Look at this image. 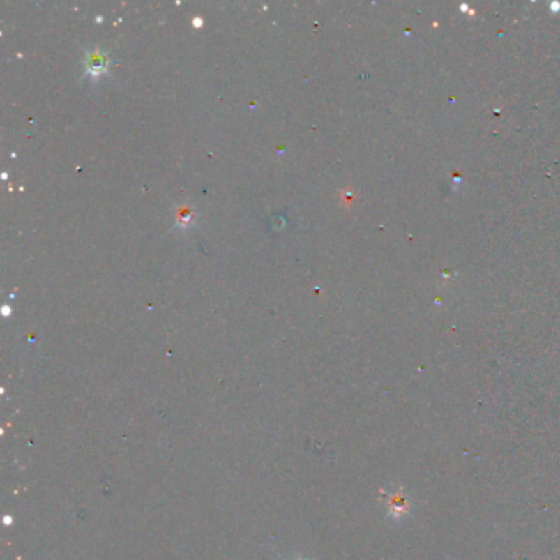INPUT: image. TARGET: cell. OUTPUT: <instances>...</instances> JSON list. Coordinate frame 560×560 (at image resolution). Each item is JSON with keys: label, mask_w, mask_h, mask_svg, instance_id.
Returning a JSON list of instances; mask_svg holds the SVG:
<instances>
[{"label": "cell", "mask_w": 560, "mask_h": 560, "mask_svg": "<svg viewBox=\"0 0 560 560\" xmlns=\"http://www.w3.org/2000/svg\"><path fill=\"white\" fill-rule=\"evenodd\" d=\"M383 498H385L386 508H388V515H390L393 520H401L406 515H409L411 509V501L409 498L406 497L404 490L401 487L396 488V492H381Z\"/></svg>", "instance_id": "cell-1"}, {"label": "cell", "mask_w": 560, "mask_h": 560, "mask_svg": "<svg viewBox=\"0 0 560 560\" xmlns=\"http://www.w3.org/2000/svg\"><path fill=\"white\" fill-rule=\"evenodd\" d=\"M86 68H87V73L92 74V77H97L99 74L105 71V68H107V59H105L104 54L94 51V53L87 54Z\"/></svg>", "instance_id": "cell-2"}]
</instances>
